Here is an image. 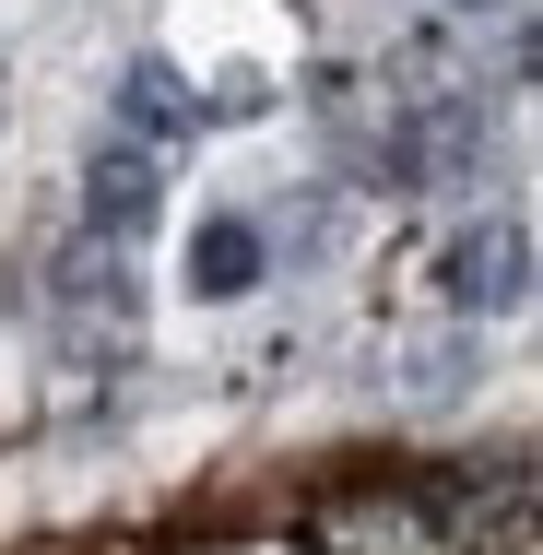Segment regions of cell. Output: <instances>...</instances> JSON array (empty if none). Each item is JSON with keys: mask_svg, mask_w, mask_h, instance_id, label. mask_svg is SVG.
Here are the masks:
<instances>
[{"mask_svg": "<svg viewBox=\"0 0 543 555\" xmlns=\"http://www.w3.org/2000/svg\"><path fill=\"white\" fill-rule=\"evenodd\" d=\"M60 343H72V366H95V354H130V332H142V296H130V260H118V236H95V248H72L60 260Z\"/></svg>", "mask_w": 543, "mask_h": 555, "instance_id": "cell-1", "label": "cell"}, {"mask_svg": "<svg viewBox=\"0 0 543 555\" xmlns=\"http://www.w3.org/2000/svg\"><path fill=\"white\" fill-rule=\"evenodd\" d=\"M437 296H449L461 320H508V308H532V224H520V214L461 224L449 260H437Z\"/></svg>", "mask_w": 543, "mask_h": 555, "instance_id": "cell-2", "label": "cell"}, {"mask_svg": "<svg viewBox=\"0 0 543 555\" xmlns=\"http://www.w3.org/2000/svg\"><path fill=\"white\" fill-rule=\"evenodd\" d=\"M260 272H272V224H248V214H202L190 224V296H202V308L260 296Z\"/></svg>", "mask_w": 543, "mask_h": 555, "instance_id": "cell-3", "label": "cell"}, {"mask_svg": "<svg viewBox=\"0 0 543 555\" xmlns=\"http://www.w3.org/2000/svg\"><path fill=\"white\" fill-rule=\"evenodd\" d=\"M83 214H95V236H142L154 224V154L142 142H95V166H83Z\"/></svg>", "mask_w": 543, "mask_h": 555, "instance_id": "cell-4", "label": "cell"}, {"mask_svg": "<svg viewBox=\"0 0 543 555\" xmlns=\"http://www.w3.org/2000/svg\"><path fill=\"white\" fill-rule=\"evenodd\" d=\"M118 118H130L142 142H178V130H202V95L178 83V60H130V72H118Z\"/></svg>", "mask_w": 543, "mask_h": 555, "instance_id": "cell-5", "label": "cell"}]
</instances>
